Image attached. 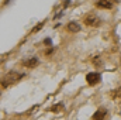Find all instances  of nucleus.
<instances>
[{
  "label": "nucleus",
  "instance_id": "nucleus-1",
  "mask_svg": "<svg viewBox=\"0 0 121 120\" xmlns=\"http://www.w3.org/2000/svg\"><path fill=\"white\" fill-rule=\"evenodd\" d=\"M23 76H24V75L20 74V72H17V71H10V72H7V74L0 79V85H1L3 88H9V86L14 85L16 82H18Z\"/></svg>",
  "mask_w": 121,
  "mask_h": 120
},
{
  "label": "nucleus",
  "instance_id": "nucleus-2",
  "mask_svg": "<svg viewBox=\"0 0 121 120\" xmlns=\"http://www.w3.org/2000/svg\"><path fill=\"white\" fill-rule=\"evenodd\" d=\"M86 81H87V83L89 85H97L100 81H101V76H100V74L99 72H90V74H87V76H86Z\"/></svg>",
  "mask_w": 121,
  "mask_h": 120
},
{
  "label": "nucleus",
  "instance_id": "nucleus-3",
  "mask_svg": "<svg viewBox=\"0 0 121 120\" xmlns=\"http://www.w3.org/2000/svg\"><path fill=\"white\" fill-rule=\"evenodd\" d=\"M100 18L97 17V16H93V14H90V16H87L86 18H85V24L86 26H89V27H97V26H100Z\"/></svg>",
  "mask_w": 121,
  "mask_h": 120
},
{
  "label": "nucleus",
  "instance_id": "nucleus-4",
  "mask_svg": "<svg viewBox=\"0 0 121 120\" xmlns=\"http://www.w3.org/2000/svg\"><path fill=\"white\" fill-rule=\"evenodd\" d=\"M106 115H107V110H106V109H99V110L93 115V120H104Z\"/></svg>",
  "mask_w": 121,
  "mask_h": 120
},
{
  "label": "nucleus",
  "instance_id": "nucleus-5",
  "mask_svg": "<svg viewBox=\"0 0 121 120\" xmlns=\"http://www.w3.org/2000/svg\"><path fill=\"white\" fill-rule=\"evenodd\" d=\"M38 58H35V57H32V58H28V60H26L23 64H24V66H27V68H34V66H37L38 65Z\"/></svg>",
  "mask_w": 121,
  "mask_h": 120
},
{
  "label": "nucleus",
  "instance_id": "nucleus-6",
  "mask_svg": "<svg viewBox=\"0 0 121 120\" xmlns=\"http://www.w3.org/2000/svg\"><path fill=\"white\" fill-rule=\"evenodd\" d=\"M66 28H68V31H70V32H78V31H80V26L78 23H75V21H70L66 26Z\"/></svg>",
  "mask_w": 121,
  "mask_h": 120
},
{
  "label": "nucleus",
  "instance_id": "nucleus-7",
  "mask_svg": "<svg viewBox=\"0 0 121 120\" xmlns=\"http://www.w3.org/2000/svg\"><path fill=\"white\" fill-rule=\"evenodd\" d=\"M96 6L99 9H107V10H110V9H113V1H97Z\"/></svg>",
  "mask_w": 121,
  "mask_h": 120
},
{
  "label": "nucleus",
  "instance_id": "nucleus-8",
  "mask_svg": "<svg viewBox=\"0 0 121 120\" xmlns=\"http://www.w3.org/2000/svg\"><path fill=\"white\" fill-rule=\"evenodd\" d=\"M60 110H63V103H56L51 107V112H54V113H58Z\"/></svg>",
  "mask_w": 121,
  "mask_h": 120
},
{
  "label": "nucleus",
  "instance_id": "nucleus-9",
  "mask_svg": "<svg viewBox=\"0 0 121 120\" xmlns=\"http://www.w3.org/2000/svg\"><path fill=\"white\" fill-rule=\"evenodd\" d=\"M118 97H121V88L111 92V99H118Z\"/></svg>",
  "mask_w": 121,
  "mask_h": 120
},
{
  "label": "nucleus",
  "instance_id": "nucleus-10",
  "mask_svg": "<svg viewBox=\"0 0 121 120\" xmlns=\"http://www.w3.org/2000/svg\"><path fill=\"white\" fill-rule=\"evenodd\" d=\"M42 26H44V23H41V24H38V26H35V27L32 28V32H35V31H38L39 28H42Z\"/></svg>",
  "mask_w": 121,
  "mask_h": 120
},
{
  "label": "nucleus",
  "instance_id": "nucleus-11",
  "mask_svg": "<svg viewBox=\"0 0 121 120\" xmlns=\"http://www.w3.org/2000/svg\"><path fill=\"white\" fill-rule=\"evenodd\" d=\"M44 44L45 45H51V38H45L44 40Z\"/></svg>",
  "mask_w": 121,
  "mask_h": 120
}]
</instances>
